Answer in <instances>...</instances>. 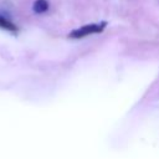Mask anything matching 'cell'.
Wrapping results in <instances>:
<instances>
[{
	"instance_id": "3",
	"label": "cell",
	"mask_w": 159,
	"mask_h": 159,
	"mask_svg": "<svg viewBox=\"0 0 159 159\" xmlns=\"http://www.w3.org/2000/svg\"><path fill=\"white\" fill-rule=\"evenodd\" d=\"M50 9V2L47 0H35L32 4V10L35 14H45Z\"/></svg>"
},
{
	"instance_id": "2",
	"label": "cell",
	"mask_w": 159,
	"mask_h": 159,
	"mask_svg": "<svg viewBox=\"0 0 159 159\" xmlns=\"http://www.w3.org/2000/svg\"><path fill=\"white\" fill-rule=\"evenodd\" d=\"M0 29L5 30V31H9L11 34H16L19 31V27L15 22H12L5 14L0 12Z\"/></svg>"
},
{
	"instance_id": "1",
	"label": "cell",
	"mask_w": 159,
	"mask_h": 159,
	"mask_svg": "<svg viewBox=\"0 0 159 159\" xmlns=\"http://www.w3.org/2000/svg\"><path fill=\"white\" fill-rule=\"evenodd\" d=\"M106 26H107L106 21L97 22V24H87V25H83L82 27H78V29L71 31L68 34V37H71V39H82V37H86L88 35L99 34L106 29Z\"/></svg>"
}]
</instances>
